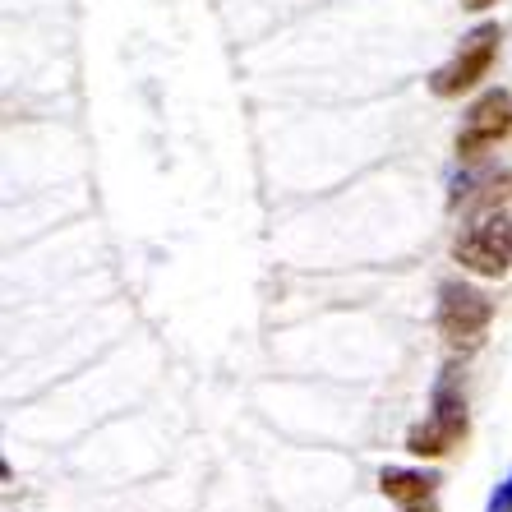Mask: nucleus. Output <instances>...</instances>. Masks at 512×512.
Here are the masks:
<instances>
[{"label": "nucleus", "mask_w": 512, "mask_h": 512, "mask_svg": "<svg viewBox=\"0 0 512 512\" xmlns=\"http://www.w3.org/2000/svg\"><path fill=\"white\" fill-rule=\"evenodd\" d=\"M499 42H503L499 24H476L462 42H457L453 56L429 74V93L443 97V102L471 93V88H476L480 79H489V70H494V60H499Z\"/></svg>", "instance_id": "3"}, {"label": "nucleus", "mask_w": 512, "mask_h": 512, "mask_svg": "<svg viewBox=\"0 0 512 512\" xmlns=\"http://www.w3.org/2000/svg\"><path fill=\"white\" fill-rule=\"evenodd\" d=\"M508 134H512V93L508 88H485V93L466 107L453 148L462 162H476V157H485L489 148H499Z\"/></svg>", "instance_id": "5"}, {"label": "nucleus", "mask_w": 512, "mask_h": 512, "mask_svg": "<svg viewBox=\"0 0 512 512\" xmlns=\"http://www.w3.org/2000/svg\"><path fill=\"white\" fill-rule=\"evenodd\" d=\"M489 5H499V0H462V10H471V14H485Z\"/></svg>", "instance_id": "8"}, {"label": "nucleus", "mask_w": 512, "mask_h": 512, "mask_svg": "<svg viewBox=\"0 0 512 512\" xmlns=\"http://www.w3.org/2000/svg\"><path fill=\"white\" fill-rule=\"evenodd\" d=\"M453 259L462 263L466 273L485 277V282H499L512 268V213L508 203L499 208H476V213L462 222L453 240Z\"/></svg>", "instance_id": "2"}, {"label": "nucleus", "mask_w": 512, "mask_h": 512, "mask_svg": "<svg viewBox=\"0 0 512 512\" xmlns=\"http://www.w3.org/2000/svg\"><path fill=\"white\" fill-rule=\"evenodd\" d=\"M466 393H462V374L448 365L434 383V393H429V416L416 420V425L406 429V453L411 457H425V462H439L448 457L453 448L466 443Z\"/></svg>", "instance_id": "1"}, {"label": "nucleus", "mask_w": 512, "mask_h": 512, "mask_svg": "<svg viewBox=\"0 0 512 512\" xmlns=\"http://www.w3.org/2000/svg\"><path fill=\"white\" fill-rule=\"evenodd\" d=\"M489 323H494V300L480 286L462 277H448L439 286V333L448 346H476Z\"/></svg>", "instance_id": "4"}, {"label": "nucleus", "mask_w": 512, "mask_h": 512, "mask_svg": "<svg viewBox=\"0 0 512 512\" xmlns=\"http://www.w3.org/2000/svg\"><path fill=\"white\" fill-rule=\"evenodd\" d=\"M402 512H439V508H434V499H429V503H411V508H402Z\"/></svg>", "instance_id": "9"}, {"label": "nucleus", "mask_w": 512, "mask_h": 512, "mask_svg": "<svg viewBox=\"0 0 512 512\" xmlns=\"http://www.w3.org/2000/svg\"><path fill=\"white\" fill-rule=\"evenodd\" d=\"M485 512H512V471H508V480H503V485L489 494Z\"/></svg>", "instance_id": "7"}, {"label": "nucleus", "mask_w": 512, "mask_h": 512, "mask_svg": "<svg viewBox=\"0 0 512 512\" xmlns=\"http://www.w3.org/2000/svg\"><path fill=\"white\" fill-rule=\"evenodd\" d=\"M434 489H439V476L434 471H406V466H388L379 476V494L383 499L402 503V508H411V503H429L434 499Z\"/></svg>", "instance_id": "6"}]
</instances>
